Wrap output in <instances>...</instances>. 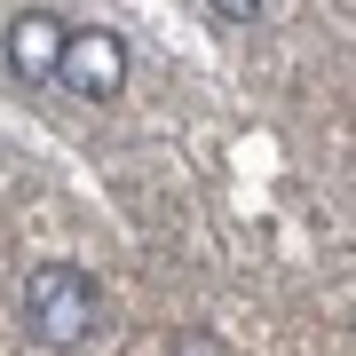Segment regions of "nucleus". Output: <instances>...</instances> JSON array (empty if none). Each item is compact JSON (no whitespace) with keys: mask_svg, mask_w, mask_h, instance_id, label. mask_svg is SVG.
Masks as SVG:
<instances>
[{"mask_svg":"<svg viewBox=\"0 0 356 356\" xmlns=\"http://www.w3.org/2000/svg\"><path fill=\"white\" fill-rule=\"evenodd\" d=\"M206 8H214V16H229V24H254L269 0H206Z\"/></svg>","mask_w":356,"mask_h":356,"instance_id":"nucleus-4","label":"nucleus"},{"mask_svg":"<svg viewBox=\"0 0 356 356\" xmlns=\"http://www.w3.org/2000/svg\"><path fill=\"white\" fill-rule=\"evenodd\" d=\"M64 40H72L64 16L24 8V16H8V40H0V56H8V72L24 79V88H40V79H56V64H64Z\"/></svg>","mask_w":356,"mask_h":356,"instance_id":"nucleus-3","label":"nucleus"},{"mask_svg":"<svg viewBox=\"0 0 356 356\" xmlns=\"http://www.w3.org/2000/svg\"><path fill=\"white\" fill-rule=\"evenodd\" d=\"M95 317H103V293H95V277L79 261H40L24 277V325H32V341L79 348L95 332Z\"/></svg>","mask_w":356,"mask_h":356,"instance_id":"nucleus-1","label":"nucleus"},{"mask_svg":"<svg viewBox=\"0 0 356 356\" xmlns=\"http://www.w3.org/2000/svg\"><path fill=\"white\" fill-rule=\"evenodd\" d=\"M56 79H64L72 95H88V103H111L119 88H127V40H119L111 24H72Z\"/></svg>","mask_w":356,"mask_h":356,"instance_id":"nucleus-2","label":"nucleus"}]
</instances>
